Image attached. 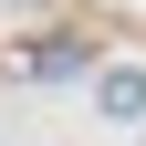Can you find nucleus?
Masks as SVG:
<instances>
[{
	"label": "nucleus",
	"instance_id": "nucleus-2",
	"mask_svg": "<svg viewBox=\"0 0 146 146\" xmlns=\"http://www.w3.org/2000/svg\"><path fill=\"white\" fill-rule=\"evenodd\" d=\"M84 63H94V42H73V31H42L21 52V73H84Z\"/></svg>",
	"mask_w": 146,
	"mask_h": 146
},
{
	"label": "nucleus",
	"instance_id": "nucleus-1",
	"mask_svg": "<svg viewBox=\"0 0 146 146\" xmlns=\"http://www.w3.org/2000/svg\"><path fill=\"white\" fill-rule=\"evenodd\" d=\"M94 115L104 125H146V63H94Z\"/></svg>",
	"mask_w": 146,
	"mask_h": 146
}]
</instances>
